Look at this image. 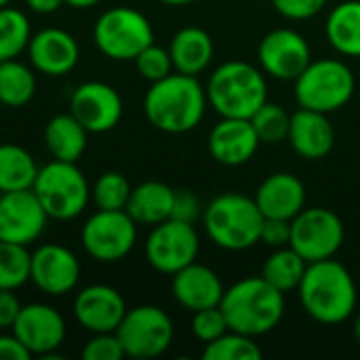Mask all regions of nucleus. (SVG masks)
I'll return each instance as SVG.
<instances>
[{
  "label": "nucleus",
  "mask_w": 360,
  "mask_h": 360,
  "mask_svg": "<svg viewBox=\"0 0 360 360\" xmlns=\"http://www.w3.org/2000/svg\"><path fill=\"white\" fill-rule=\"evenodd\" d=\"M259 143L249 118H221L209 133V154L224 167L249 162Z\"/></svg>",
  "instance_id": "20"
},
{
  "label": "nucleus",
  "mask_w": 360,
  "mask_h": 360,
  "mask_svg": "<svg viewBox=\"0 0 360 360\" xmlns=\"http://www.w3.org/2000/svg\"><path fill=\"white\" fill-rule=\"evenodd\" d=\"M21 310V304L11 289H0V329L13 327L17 314Z\"/></svg>",
  "instance_id": "42"
},
{
  "label": "nucleus",
  "mask_w": 360,
  "mask_h": 360,
  "mask_svg": "<svg viewBox=\"0 0 360 360\" xmlns=\"http://www.w3.org/2000/svg\"><path fill=\"white\" fill-rule=\"evenodd\" d=\"M34 93H36V76L25 63L17 59L0 61V103L2 105L21 108L32 101Z\"/></svg>",
  "instance_id": "30"
},
{
  "label": "nucleus",
  "mask_w": 360,
  "mask_h": 360,
  "mask_svg": "<svg viewBox=\"0 0 360 360\" xmlns=\"http://www.w3.org/2000/svg\"><path fill=\"white\" fill-rule=\"evenodd\" d=\"M259 243L268 245L270 249H283L291 243V219H278V217H266L262 226V238Z\"/></svg>",
  "instance_id": "41"
},
{
  "label": "nucleus",
  "mask_w": 360,
  "mask_h": 360,
  "mask_svg": "<svg viewBox=\"0 0 360 360\" xmlns=\"http://www.w3.org/2000/svg\"><path fill=\"white\" fill-rule=\"evenodd\" d=\"M38 165L32 154L15 143H0V190L15 192L34 186Z\"/></svg>",
  "instance_id": "29"
},
{
  "label": "nucleus",
  "mask_w": 360,
  "mask_h": 360,
  "mask_svg": "<svg viewBox=\"0 0 360 360\" xmlns=\"http://www.w3.org/2000/svg\"><path fill=\"white\" fill-rule=\"evenodd\" d=\"M352 333H354V340L360 344V312L359 316H356V321H354V327H352Z\"/></svg>",
  "instance_id": "46"
},
{
  "label": "nucleus",
  "mask_w": 360,
  "mask_h": 360,
  "mask_svg": "<svg viewBox=\"0 0 360 360\" xmlns=\"http://www.w3.org/2000/svg\"><path fill=\"white\" fill-rule=\"evenodd\" d=\"M95 46L114 61H133L154 42L152 23L131 6H114L101 13L93 27Z\"/></svg>",
  "instance_id": "8"
},
{
  "label": "nucleus",
  "mask_w": 360,
  "mask_h": 360,
  "mask_svg": "<svg viewBox=\"0 0 360 360\" xmlns=\"http://www.w3.org/2000/svg\"><path fill=\"white\" fill-rule=\"evenodd\" d=\"M219 308L232 331L262 338L281 325L285 316V293L262 276H249L224 291Z\"/></svg>",
  "instance_id": "3"
},
{
  "label": "nucleus",
  "mask_w": 360,
  "mask_h": 360,
  "mask_svg": "<svg viewBox=\"0 0 360 360\" xmlns=\"http://www.w3.org/2000/svg\"><path fill=\"white\" fill-rule=\"evenodd\" d=\"M257 59L264 74L276 80L293 82L312 61V51L300 32L291 27H278L262 38L257 46Z\"/></svg>",
  "instance_id": "13"
},
{
  "label": "nucleus",
  "mask_w": 360,
  "mask_h": 360,
  "mask_svg": "<svg viewBox=\"0 0 360 360\" xmlns=\"http://www.w3.org/2000/svg\"><path fill=\"white\" fill-rule=\"evenodd\" d=\"M89 131L68 112L53 116L44 127V146L55 160L76 162L86 150Z\"/></svg>",
  "instance_id": "26"
},
{
  "label": "nucleus",
  "mask_w": 360,
  "mask_h": 360,
  "mask_svg": "<svg viewBox=\"0 0 360 360\" xmlns=\"http://www.w3.org/2000/svg\"><path fill=\"white\" fill-rule=\"evenodd\" d=\"M49 215L38 202L32 188L4 192L0 198V240L30 247L46 226Z\"/></svg>",
  "instance_id": "16"
},
{
  "label": "nucleus",
  "mask_w": 360,
  "mask_h": 360,
  "mask_svg": "<svg viewBox=\"0 0 360 360\" xmlns=\"http://www.w3.org/2000/svg\"><path fill=\"white\" fill-rule=\"evenodd\" d=\"M116 335L131 359H154L169 350L175 338L171 316L158 306H137L127 310Z\"/></svg>",
  "instance_id": "10"
},
{
  "label": "nucleus",
  "mask_w": 360,
  "mask_h": 360,
  "mask_svg": "<svg viewBox=\"0 0 360 360\" xmlns=\"http://www.w3.org/2000/svg\"><path fill=\"white\" fill-rule=\"evenodd\" d=\"M131 184L122 173L108 171L103 173L95 186L91 188V198L97 205V209L103 211H124L129 196H131Z\"/></svg>",
  "instance_id": "35"
},
{
  "label": "nucleus",
  "mask_w": 360,
  "mask_h": 360,
  "mask_svg": "<svg viewBox=\"0 0 360 360\" xmlns=\"http://www.w3.org/2000/svg\"><path fill=\"white\" fill-rule=\"evenodd\" d=\"M175 190L162 181H143L131 190L127 213L135 219V224L156 226L171 219Z\"/></svg>",
  "instance_id": "25"
},
{
  "label": "nucleus",
  "mask_w": 360,
  "mask_h": 360,
  "mask_svg": "<svg viewBox=\"0 0 360 360\" xmlns=\"http://www.w3.org/2000/svg\"><path fill=\"white\" fill-rule=\"evenodd\" d=\"M272 4L283 17L293 21H304L316 17L325 8L327 0H272Z\"/></svg>",
  "instance_id": "39"
},
{
  "label": "nucleus",
  "mask_w": 360,
  "mask_h": 360,
  "mask_svg": "<svg viewBox=\"0 0 360 360\" xmlns=\"http://www.w3.org/2000/svg\"><path fill=\"white\" fill-rule=\"evenodd\" d=\"M207 105V91L198 78L179 72L152 82L143 99V112L150 124L171 135H181L196 129Z\"/></svg>",
  "instance_id": "1"
},
{
  "label": "nucleus",
  "mask_w": 360,
  "mask_h": 360,
  "mask_svg": "<svg viewBox=\"0 0 360 360\" xmlns=\"http://www.w3.org/2000/svg\"><path fill=\"white\" fill-rule=\"evenodd\" d=\"M99 2H103V0H65V4L72 8H91Z\"/></svg>",
  "instance_id": "45"
},
{
  "label": "nucleus",
  "mask_w": 360,
  "mask_h": 360,
  "mask_svg": "<svg viewBox=\"0 0 360 360\" xmlns=\"http://www.w3.org/2000/svg\"><path fill=\"white\" fill-rule=\"evenodd\" d=\"M293 152L306 160H321L331 154L335 146V131L329 114L300 108L291 114L289 137Z\"/></svg>",
  "instance_id": "22"
},
{
  "label": "nucleus",
  "mask_w": 360,
  "mask_h": 360,
  "mask_svg": "<svg viewBox=\"0 0 360 360\" xmlns=\"http://www.w3.org/2000/svg\"><path fill=\"white\" fill-rule=\"evenodd\" d=\"M127 356L124 348L116 335V331L110 333H93V338L82 348L84 360H122Z\"/></svg>",
  "instance_id": "38"
},
{
  "label": "nucleus",
  "mask_w": 360,
  "mask_h": 360,
  "mask_svg": "<svg viewBox=\"0 0 360 360\" xmlns=\"http://www.w3.org/2000/svg\"><path fill=\"white\" fill-rule=\"evenodd\" d=\"M169 53H171L175 72L188 74V76H198L213 61V53H215L213 38L207 30L188 25V27H181L171 38Z\"/></svg>",
  "instance_id": "24"
},
{
  "label": "nucleus",
  "mask_w": 360,
  "mask_h": 360,
  "mask_svg": "<svg viewBox=\"0 0 360 360\" xmlns=\"http://www.w3.org/2000/svg\"><path fill=\"white\" fill-rule=\"evenodd\" d=\"M133 61H135V68L141 74V78H146L150 82L162 80V78H167L169 74L175 72L169 49H162V46H158L154 42L148 44Z\"/></svg>",
  "instance_id": "36"
},
{
  "label": "nucleus",
  "mask_w": 360,
  "mask_h": 360,
  "mask_svg": "<svg viewBox=\"0 0 360 360\" xmlns=\"http://www.w3.org/2000/svg\"><path fill=\"white\" fill-rule=\"evenodd\" d=\"M32 38L30 21L23 11L15 6L0 8V61L15 59L21 51L27 49Z\"/></svg>",
  "instance_id": "31"
},
{
  "label": "nucleus",
  "mask_w": 360,
  "mask_h": 360,
  "mask_svg": "<svg viewBox=\"0 0 360 360\" xmlns=\"http://www.w3.org/2000/svg\"><path fill=\"white\" fill-rule=\"evenodd\" d=\"M2 194H4V192H2V190H0V198H2Z\"/></svg>",
  "instance_id": "49"
},
{
  "label": "nucleus",
  "mask_w": 360,
  "mask_h": 360,
  "mask_svg": "<svg viewBox=\"0 0 360 360\" xmlns=\"http://www.w3.org/2000/svg\"><path fill=\"white\" fill-rule=\"evenodd\" d=\"M253 198L264 217L293 219L306 207V186L293 173L281 171L268 175Z\"/></svg>",
  "instance_id": "23"
},
{
  "label": "nucleus",
  "mask_w": 360,
  "mask_h": 360,
  "mask_svg": "<svg viewBox=\"0 0 360 360\" xmlns=\"http://www.w3.org/2000/svg\"><path fill=\"white\" fill-rule=\"evenodd\" d=\"M160 2L171 4V6H184V4H190V2H194V0H160Z\"/></svg>",
  "instance_id": "47"
},
{
  "label": "nucleus",
  "mask_w": 360,
  "mask_h": 360,
  "mask_svg": "<svg viewBox=\"0 0 360 360\" xmlns=\"http://www.w3.org/2000/svg\"><path fill=\"white\" fill-rule=\"evenodd\" d=\"M226 331H230V327H228L226 314L219 306L192 312V333L198 342L211 344L217 338H221Z\"/></svg>",
  "instance_id": "37"
},
{
  "label": "nucleus",
  "mask_w": 360,
  "mask_h": 360,
  "mask_svg": "<svg viewBox=\"0 0 360 360\" xmlns=\"http://www.w3.org/2000/svg\"><path fill=\"white\" fill-rule=\"evenodd\" d=\"M207 101L221 118H251L268 101L264 70L247 61H226L207 82Z\"/></svg>",
  "instance_id": "4"
},
{
  "label": "nucleus",
  "mask_w": 360,
  "mask_h": 360,
  "mask_svg": "<svg viewBox=\"0 0 360 360\" xmlns=\"http://www.w3.org/2000/svg\"><path fill=\"white\" fill-rule=\"evenodd\" d=\"M13 335L25 346L32 356L55 359L59 346L65 340V321L63 316L46 304H27L21 306L15 323Z\"/></svg>",
  "instance_id": "14"
},
{
  "label": "nucleus",
  "mask_w": 360,
  "mask_h": 360,
  "mask_svg": "<svg viewBox=\"0 0 360 360\" xmlns=\"http://www.w3.org/2000/svg\"><path fill=\"white\" fill-rule=\"evenodd\" d=\"M306 268L308 262L295 249L283 247V249H274L266 257L262 266V278L268 281L281 293H289L300 287Z\"/></svg>",
  "instance_id": "28"
},
{
  "label": "nucleus",
  "mask_w": 360,
  "mask_h": 360,
  "mask_svg": "<svg viewBox=\"0 0 360 360\" xmlns=\"http://www.w3.org/2000/svg\"><path fill=\"white\" fill-rule=\"evenodd\" d=\"M198 249L200 240L194 224L167 219L152 228L146 240V259L156 272L173 276L181 268L196 262Z\"/></svg>",
  "instance_id": "12"
},
{
  "label": "nucleus",
  "mask_w": 360,
  "mask_h": 360,
  "mask_svg": "<svg viewBox=\"0 0 360 360\" xmlns=\"http://www.w3.org/2000/svg\"><path fill=\"white\" fill-rule=\"evenodd\" d=\"M137 240V224L127 211H103L97 209L82 226L84 251L101 262L114 264L124 259Z\"/></svg>",
  "instance_id": "11"
},
{
  "label": "nucleus",
  "mask_w": 360,
  "mask_h": 360,
  "mask_svg": "<svg viewBox=\"0 0 360 360\" xmlns=\"http://www.w3.org/2000/svg\"><path fill=\"white\" fill-rule=\"evenodd\" d=\"M8 2H11V0H0V8H2V6H6Z\"/></svg>",
  "instance_id": "48"
},
{
  "label": "nucleus",
  "mask_w": 360,
  "mask_h": 360,
  "mask_svg": "<svg viewBox=\"0 0 360 360\" xmlns=\"http://www.w3.org/2000/svg\"><path fill=\"white\" fill-rule=\"evenodd\" d=\"M264 356L255 338H249L238 331H226L211 344H205L202 359L205 360H259Z\"/></svg>",
  "instance_id": "32"
},
{
  "label": "nucleus",
  "mask_w": 360,
  "mask_h": 360,
  "mask_svg": "<svg viewBox=\"0 0 360 360\" xmlns=\"http://www.w3.org/2000/svg\"><path fill=\"white\" fill-rule=\"evenodd\" d=\"M171 291L181 308L196 312V310L219 306L226 289L215 270L192 262L190 266L173 274Z\"/></svg>",
  "instance_id": "21"
},
{
  "label": "nucleus",
  "mask_w": 360,
  "mask_h": 360,
  "mask_svg": "<svg viewBox=\"0 0 360 360\" xmlns=\"http://www.w3.org/2000/svg\"><path fill=\"white\" fill-rule=\"evenodd\" d=\"M297 293L306 314L323 325H340L356 310V283L333 257L308 264Z\"/></svg>",
  "instance_id": "2"
},
{
  "label": "nucleus",
  "mask_w": 360,
  "mask_h": 360,
  "mask_svg": "<svg viewBox=\"0 0 360 360\" xmlns=\"http://www.w3.org/2000/svg\"><path fill=\"white\" fill-rule=\"evenodd\" d=\"M300 108L331 114L342 110L354 95V74L342 59H316L293 80Z\"/></svg>",
  "instance_id": "7"
},
{
  "label": "nucleus",
  "mask_w": 360,
  "mask_h": 360,
  "mask_svg": "<svg viewBox=\"0 0 360 360\" xmlns=\"http://www.w3.org/2000/svg\"><path fill=\"white\" fill-rule=\"evenodd\" d=\"M80 278L78 257L63 245H40L32 253L30 281L46 295L59 297L70 293Z\"/></svg>",
  "instance_id": "17"
},
{
  "label": "nucleus",
  "mask_w": 360,
  "mask_h": 360,
  "mask_svg": "<svg viewBox=\"0 0 360 360\" xmlns=\"http://www.w3.org/2000/svg\"><path fill=\"white\" fill-rule=\"evenodd\" d=\"M327 40L344 57H360V0L340 2L327 17Z\"/></svg>",
  "instance_id": "27"
},
{
  "label": "nucleus",
  "mask_w": 360,
  "mask_h": 360,
  "mask_svg": "<svg viewBox=\"0 0 360 360\" xmlns=\"http://www.w3.org/2000/svg\"><path fill=\"white\" fill-rule=\"evenodd\" d=\"M32 354L15 335H0V360H27Z\"/></svg>",
  "instance_id": "43"
},
{
  "label": "nucleus",
  "mask_w": 360,
  "mask_h": 360,
  "mask_svg": "<svg viewBox=\"0 0 360 360\" xmlns=\"http://www.w3.org/2000/svg\"><path fill=\"white\" fill-rule=\"evenodd\" d=\"M264 219L255 198L238 192L215 196L202 211V224L209 238L226 251H247L255 247L262 238Z\"/></svg>",
  "instance_id": "5"
},
{
  "label": "nucleus",
  "mask_w": 360,
  "mask_h": 360,
  "mask_svg": "<svg viewBox=\"0 0 360 360\" xmlns=\"http://www.w3.org/2000/svg\"><path fill=\"white\" fill-rule=\"evenodd\" d=\"M70 114L89 133H108L122 118V97L112 84L89 80L74 89Z\"/></svg>",
  "instance_id": "15"
},
{
  "label": "nucleus",
  "mask_w": 360,
  "mask_h": 360,
  "mask_svg": "<svg viewBox=\"0 0 360 360\" xmlns=\"http://www.w3.org/2000/svg\"><path fill=\"white\" fill-rule=\"evenodd\" d=\"M249 120H251V124H253V129H255L262 143L272 146V143L287 141V137H289L291 114L278 103L266 101Z\"/></svg>",
  "instance_id": "34"
},
{
  "label": "nucleus",
  "mask_w": 360,
  "mask_h": 360,
  "mask_svg": "<svg viewBox=\"0 0 360 360\" xmlns=\"http://www.w3.org/2000/svg\"><path fill=\"white\" fill-rule=\"evenodd\" d=\"M27 55L34 70L46 76H63L76 68L80 49L70 32L59 27H44L30 38Z\"/></svg>",
  "instance_id": "19"
},
{
  "label": "nucleus",
  "mask_w": 360,
  "mask_h": 360,
  "mask_svg": "<svg viewBox=\"0 0 360 360\" xmlns=\"http://www.w3.org/2000/svg\"><path fill=\"white\" fill-rule=\"evenodd\" d=\"M25 4L30 11H34L38 15H51V13L59 11L65 4V0H25Z\"/></svg>",
  "instance_id": "44"
},
{
  "label": "nucleus",
  "mask_w": 360,
  "mask_h": 360,
  "mask_svg": "<svg viewBox=\"0 0 360 360\" xmlns=\"http://www.w3.org/2000/svg\"><path fill=\"white\" fill-rule=\"evenodd\" d=\"M202 205L198 200V196L190 190H175V198H173V211H171V219H179L186 224H194L198 217H202Z\"/></svg>",
  "instance_id": "40"
},
{
  "label": "nucleus",
  "mask_w": 360,
  "mask_h": 360,
  "mask_svg": "<svg viewBox=\"0 0 360 360\" xmlns=\"http://www.w3.org/2000/svg\"><path fill=\"white\" fill-rule=\"evenodd\" d=\"M346 238L344 221L340 215L325 207H304L291 219V243L308 264L335 257Z\"/></svg>",
  "instance_id": "9"
},
{
  "label": "nucleus",
  "mask_w": 360,
  "mask_h": 360,
  "mask_svg": "<svg viewBox=\"0 0 360 360\" xmlns=\"http://www.w3.org/2000/svg\"><path fill=\"white\" fill-rule=\"evenodd\" d=\"M127 310L124 297L110 285L84 287L74 300V319L91 333L116 331Z\"/></svg>",
  "instance_id": "18"
},
{
  "label": "nucleus",
  "mask_w": 360,
  "mask_h": 360,
  "mask_svg": "<svg viewBox=\"0 0 360 360\" xmlns=\"http://www.w3.org/2000/svg\"><path fill=\"white\" fill-rule=\"evenodd\" d=\"M32 192L42 205L49 219L68 221L78 217L91 198V188L76 162L55 160L40 167Z\"/></svg>",
  "instance_id": "6"
},
{
  "label": "nucleus",
  "mask_w": 360,
  "mask_h": 360,
  "mask_svg": "<svg viewBox=\"0 0 360 360\" xmlns=\"http://www.w3.org/2000/svg\"><path fill=\"white\" fill-rule=\"evenodd\" d=\"M32 253L23 245L0 240V289H19L30 281Z\"/></svg>",
  "instance_id": "33"
}]
</instances>
